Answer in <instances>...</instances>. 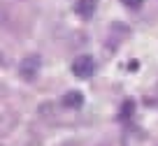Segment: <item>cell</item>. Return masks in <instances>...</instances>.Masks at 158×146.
<instances>
[{"label":"cell","instance_id":"obj_1","mask_svg":"<svg viewBox=\"0 0 158 146\" xmlns=\"http://www.w3.org/2000/svg\"><path fill=\"white\" fill-rule=\"evenodd\" d=\"M40 67H42V58H40L37 54H30V56H26V58L21 60V65H19V77L23 79V81H33V79L37 77Z\"/></svg>","mask_w":158,"mask_h":146},{"label":"cell","instance_id":"obj_2","mask_svg":"<svg viewBox=\"0 0 158 146\" xmlns=\"http://www.w3.org/2000/svg\"><path fill=\"white\" fill-rule=\"evenodd\" d=\"M93 72H95V60L91 58V56L81 54V56H77V58L72 60V74L77 79H91Z\"/></svg>","mask_w":158,"mask_h":146},{"label":"cell","instance_id":"obj_3","mask_svg":"<svg viewBox=\"0 0 158 146\" xmlns=\"http://www.w3.org/2000/svg\"><path fill=\"white\" fill-rule=\"evenodd\" d=\"M95 7H98V0H77L74 2V12L81 19H91L95 14Z\"/></svg>","mask_w":158,"mask_h":146},{"label":"cell","instance_id":"obj_4","mask_svg":"<svg viewBox=\"0 0 158 146\" xmlns=\"http://www.w3.org/2000/svg\"><path fill=\"white\" fill-rule=\"evenodd\" d=\"M60 102H63L65 109H79L81 104H84V95H81L79 91H68V93L63 95V100H60Z\"/></svg>","mask_w":158,"mask_h":146},{"label":"cell","instance_id":"obj_5","mask_svg":"<svg viewBox=\"0 0 158 146\" xmlns=\"http://www.w3.org/2000/svg\"><path fill=\"white\" fill-rule=\"evenodd\" d=\"M133 112H135V100H126V102H123V109H121V118L133 116Z\"/></svg>","mask_w":158,"mask_h":146},{"label":"cell","instance_id":"obj_6","mask_svg":"<svg viewBox=\"0 0 158 146\" xmlns=\"http://www.w3.org/2000/svg\"><path fill=\"white\" fill-rule=\"evenodd\" d=\"M126 7H130V10H137V7H142V0H121Z\"/></svg>","mask_w":158,"mask_h":146},{"label":"cell","instance_id":"obj_7","mask_svg":"<svg viewBox=\"0 0 158 146\" xmlns=\"http://www.w3.org/2000/svg\"><path fill=\"white\" fill-rule=\"evenodd\" d=\"M156 97H158V83H156Z\"/></svg>","mask_w":158,"mask_h":146}]
</instances>
